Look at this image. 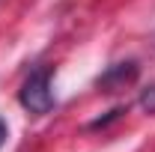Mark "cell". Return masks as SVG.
<instances>
[{
	"label": "cell",
	"instance_id": "6da1fadb",
	"mask_svg": "<svg viewBox=\"0 0 155 152\" xmlns=\"http://www.w3.org/2000/svg\"><path fill=\"white\" fill-rule=\"evenodd\" d=\"M18 101H21V107L30 111V114H48L57 104L54 90H51V69L48 66L33 69L27 75V81L21 84V90H18Z\"/></svg>",
	"mask_w": 155,
	"mask_h": 152
},
{
	"label": "cell",
	"instance_id": "7a4b0ae2",
	"mask_svg": "<svg viewBox=\"0 0 155 152\" xmlns=\"http://www.w3.org/2000/svg\"><path fill=\"white\" fill-rule=\"evenodd\" d=\"M134 81H137V63L128 60V63H116V66H110L104 75L98 78V87H101L104 93H119V90L131 87Z\"/></svg>",
	"mask_w": 155,
	"mask_h": 152
},
{
	"label": "cell",
	"instance_id": "3957f363",
	"mask_svg": "<svg viewBox=\"0 0 155 152\" xmlns=\"http://www.w3.org/2000/svg\"><path fill=\"white\" fill-rule=\"evenodd\" d=\"M140 107L146 114H155V84H149L143 93H140Z\"/></svg>",
	"mask_w": 155,
	"mask_h": 152
},
{
	"label": "cell",
	"instance_id": "277c9868",
	"mask_svg": "<svg viewBox=\"0 0 155 152\" xmlns=\"http://www.w3.org/2000/svg\"><path fill=\"white\" fill-rule=\"evenodd\" d=\"M3 143H6V122L0 119V146H3Z\"/></svg>",
	"mask_w": 155,
	"mask_h": 152
}]
</instances>
